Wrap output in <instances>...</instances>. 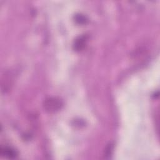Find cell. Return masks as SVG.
<instances>
[{
  "label": "cell",
  "mask_w": 160,
  "mask_h": 160,
  "mask_svg": "<svg viewBox=\"0 0 160 160\" xmlns=\"http://www.w3.org/2000/svg\"><path fill=\"white\" fill-rule=\"evenodd\" d=\"M61 106V101L56 98H49L44 102V108L49 112H54L58 110Z\"/></svg>",
  "instance_id": "1"
},
{
  "label": "cell",
  "mask_w": 160,
  "mask_h": 160,
  "mask_svg": "<svg viewBox=\"0 0 160 160\" xmlns=\"http://www.w3.org/2000/svg\"><path fill=\"white\" fill-rule=\"evenodd\" d=\"M86 41H87L86 36H82L81 37H79L75 41L74 45V49H76V51L81 50L84 47Z\"/></svg>",
  "instance_id": "2"
},
{
  "label": "cell",
  "mask_w": 160,
  "mask_h": 160,
  "mask_svg": "<svg viewBox=\"0 0 160 160\" xmlns=\"http://www.w3.org/2000/svg\"><path fill=\"white\" fill-rule=\"evenodd\" d=\"M1 154L2 156H6L8 158H13L16 157L17 152L13 149H11L10 148L4 147V148H1Z\"/></svg>",
  "instance_id": "3"
}]
</instances>
